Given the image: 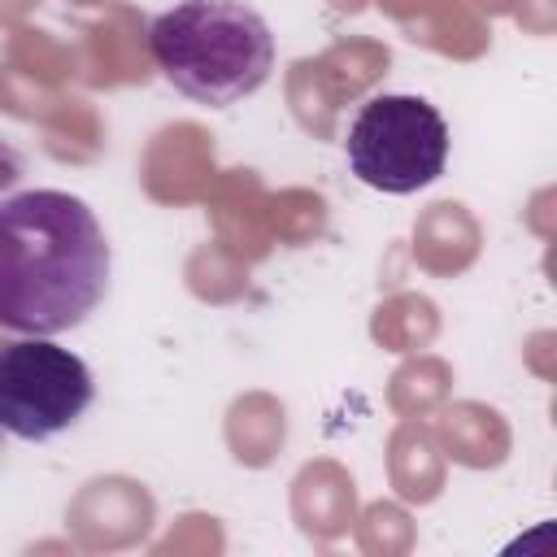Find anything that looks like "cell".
<instances>
[{"label":"cell","mask_w":557,"mask_h":557,"mask_svg":"<svg viewBox=\"0 0 557 557\" xmlns=\"http://www.w3.org/2000/svg\"><path fill=\"white\" fill-rule=\"evenodd\" d=\"M109 287V244L96 213L70 191L0 200V326L57 335L78 326Z\"/></svg>","instance_id":"6da1fadb"},{"label":"cell","mask_w":557,"mask_h":557,"mask_svg":"<svg viewBox=\"0 0 557 557\" xmlns=\"http://www.w3.org/2000/svg\"><path fill=\"white\" fill-rule=\"evenodd\" d=\"M148 52L174 91L209 109L252 96L274 70V35L244 0H178L148 26Z\"/></svg>","instance_id":"7a4b0ae2"},{"label":"cell","mask_w":557,"mask_h":557,"mask_svg":"<svg viewBox=\"0 0 557 557\" xmlns=\"http://www.w3.org/2000/svg\"><path fill=\"white\" fill-rule=\"evenodd\" d=\"M348 170L387 196H409L444 174L448 126L422 96H370L344 139Z\"/></svg>","instance_id":"3957f363"},{"label":"cell","mask_w":557,"mask_h":557,"mask_svg":"<svg viewBox=\"0 0 557 557\" xmlns=\"http://www.w3.org/2000/svg\"><path fill=\"white\" fill-rule=\"evenodd\" d=\"M96 383L78 352L48 335L0 348V426L17 440H52L83 418Z\"/></svg>","instance_id":"277c9868"},{"label":"cell","mask_w":557,"mask_h":557,"mask_svg":"<svg viewBox=\"0 0 557 557\" xmlns=\"http://www.w3.org/2000/svg\"><path fill=\"white\" fill-rule=\"evenodd\" d=\"M17 178H22V161H17V152L0 139V191H9Z\"/></svg>","instance_id":"5b68a950"}]
</instances>
